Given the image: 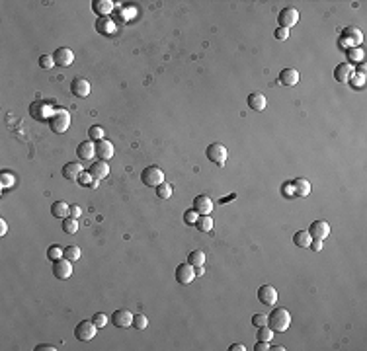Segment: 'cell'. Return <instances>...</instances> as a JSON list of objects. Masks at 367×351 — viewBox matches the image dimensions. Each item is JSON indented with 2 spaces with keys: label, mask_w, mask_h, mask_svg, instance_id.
Here are the masks:
<instances>
[{
  "label": "cell",
  "mask_w": 367,
  "mask_h": 351,
  "mask_svg": "<svg viewBox=\"0 0 367 351\" xmlns=\"http://www.w3.org/2000/svg\"><path fill=\"white\" fill-rule=\"evenodd\" d=\"M92 10L100 18H107V14L113 10V2H111V0H94V2H92Z\"/></svg>",
  "instance_id": "603a6c76"
},
{
  "label": "cell",
  "mask_w": 367,
  "mask_h": 351,
  "mask_svg": "<svg viewBox=\"0 0 367 351\" xmlns=\"http://www.w3.org/2000/svg\"><path fill=\"white\" fill-rule=\"evenodd\" d=\"M195 277V267L190 263H180L176 267V281L178 285H190Z\"/></svg>",
  "instance_id": "30bf717a"
},
{
  "label": "cell",
  "mask_w": 367,
  "mask_h": 351,
  "mask_svg": "<svg viewBox=\"0 0 367 351\" xmlns=\"http://www.w3.org/2000/svg\"><path fill=\"white\" fill-rule=\"evenodd\" d=\"M258 300L266 306H274L278 302V289L274 285H262L258 289Z\"/></svg>",
  "instance_id": "7c38bea8"
},
{
  "label": "cell",
  "mask_w": 367,
  "mask_h": 351,
  "mask_svg": "<svg viewBox=\"0 0 367 351\" xmlns=\"http://www.w3.org/2000/svg\"><path fill=\"white\" fill-rule=\"evenodd\" d=\"M88 135H90V140H102L104 139V129L100 125H94L88 129Z\"/></svg>",
  "instance_id": "f35d334b"
},
{
  "label": "cell",
  "mask_w": 367,
  "mask_h": 351,
  "mask_svg": "<svg viewBox=\"0 0 367 351\" xmlns=\"http://www.w3.org/2000/svg\"><path fill=\"white\" fill-rule=\"evenodd\" d=\"M291 186H293V193L299 195V197H307V195L311 193V184H309V180H305V178H295V180L291 182Z\"/></svg>",
  "instance_id": "484cf974"
},
{
  "label": "cell",
  "mask_w": 367,
  "mask_h": 351,
  "mask_svg": "<svg viewBox=\"0 0 367 351\" xmlns=\"http://www.w3.org/2000/svg\"><path fill=\"white\" fill-rule=\"evenodd\" d=\"M155 190H157V195H158L160 199H168V197L172 195V186H170V184H166V182H162V184H160V186H157Z\"/></svg>",
  "instance_id": "e575fe53"
},
{
  "label": "cell",
  "mask_w": 367,
  "mask_h": 351,
  "mask_svg": "<svg viewBox=\"0 0 367 351\" xmlns=\"http://www.w3.org/2000/svg\"><path fill=\"white\" fill-rule=\"evenodd\" d=\"M39 67H43V69H53V67H55L53 55H41V57H39Z\"/></svg>",
  "instance_id": "60d3db41"
},
{
  "label": "cell",
  "mask_w": 367,
  "mask_h": 351,
  "mask_svg": "<svg viewBox=\"0 0 367 351\" xmlns=\"http://www.w3.org/2000/svg\"><path fill=\"white\" fill-rule=\"evenodd\" d=\"M51 213L55 219H67V217H70V205H67L65 201H57V203H53Z\"/></svg>",
  "instance_id": "4316f807"
},
{
  "label": "cell",
  "mask_w": 367,
  "mask_h": 351,
  "mask_svg": "<svg viewBox=\"0 0 367 351\" xmlns=\"http://www.w3.org/2000/svg\"><path fill=\"white\" fill-rule=\"evenodd\" d=\"M309 248H311L313 252H320V250H322V240H313Z\"/></svg>",
  "instance_id": "7dc6e473"
},
{
  "label": "cell",
  "mask_w": 367,
  "mask_h": 351,
  "mask_svg": "<svg viewBox=\"0 0 367 351\" xmlns=\"http://www.w3.org/2000/svg\"><path fill=\"white\" fill-rule=\"evenodd\" d=\"M188 263L193 265V267L203 265V263H205V254H203L201 250H193V252L188 256Z\"/></svg>",
  "instance_id": "4dcf8cb0"
},
{
  "label": "cell",
  "mask_w": 367,
  "mask_h": 351,
  "mask_svg": "<svg viewBox=\"0 0 367 351\" xmlns=\"http://www.w3.org/2000/svg\"><path fill=\"white\" fill-rule=\"evenodd\" d=\"M80 174H82V166H80V162H67V164L63 166V176H65L67 180H70V182L78 180V178H80Z\"/></svg>",
  "instance_id": "d6986e66"
},
{
  "label": "cell",
  "mask_w": 367,
  "mask_h": 351,
  "mask_svg": "<svg viewBox=\"0 0 367 351\" xmlns=\"http://www.w3.org/2000/svg\"><path fill=\"white\" fill-rule=\"evenodd\" d=\"M70 90L76 98H88L90 96V82L86 78H74L70 84Z\"/></svg>",
  "instance_id": "ac0fdd59"
},
{
  "label": "cell",
  "mask_w": 367,
  "mask_h": 351,
  "mask_svg": "<svg viewBox=\"0 0 367 351\" xmlns=\"http://www.w3.org/2000/svg\"><path fill=\"white\" fill-rule=\"evenodd\" d=\"M213 209H215V205H213L211 197H207V195H197V197L193 199V211H195L197 215H209Z\"/></svg>",
  "instance_id": "2e32d148"
},
{
  "label": "cell",
  "mask_w": 367,
  "mask_h": 351,
  "mask_svg": "<svg viewBox=\"0 0 367 351\" xmlns=\"http://www.w3.org/2000/svg\"><path fill=\"white\" fill-rule=\"evenodd\" d=\"M76 182H80V184H82V186H86V188H96V186H98V180H94V178H92L90 172H88V174H84V172H82V174H80V178H78Z\"/></svg>",
  "instance_id": "8d00e7d4"
},
{
  "label": "cell",
  "mask_w": 367,
  "mask_h": 351,
  "mask_svg": "<svg viewBox=\"0 0 367 351\" xmlns=\"http://www.w3.org/2000/svg\"><path fill=\"white\" fill-rule=\"evenodd\" d=\"M289 326H291V314H289V310L283 308V306L274 308V312L268 316V328H270L274 333H276V332H278V333L287 332Z\"/></svg>",
  "instance_id": "6da1fadb"
},
{
  "label": "cell",
  "mask_w": 367,
  "mask_h": 351,
  "mask_svg": "<svg viewBox=\"0 0 367 351\" xmlns=\"http://www.w3.org/2000/svg\"><path fill=\"white\" fill-rule=\"evenodd\" d=\"M203 273H205V269H203V265H199V267H195V275H199V277H201Z\"/></svg>",
  "instance_id": "816d5d0a"
},
{
  "label": "cell",
  "mask_w": 367,
  "mask_h": 351,
  "mask_svg": "<svg viewBox=\"0 0 367 351\" xmlns=\"http://www.w3.org/2000/svg\"><path fill=\"white\" fill-rule=\"evenodd\" d=\"M361 39H363L361 32L357 28H353V26H350V28H346L342 32V43L344 45H348V43H361Z\"/></svg>",
  "instance_id": "cb8c5ba5"
},
{
  "label": "cell",
  "mask_w": 367,
  "mask_h": 351,
  "mask_svg": "<svg viewBox=\"0 0 367 351\" xmlns=\"http://www.w3.org/2000/svg\"><path fill=\"white\" fill-rule=\"evenodd\" d=\"M268 349H272V347L268 345V341H258L256 347H254V351H268Z\"/></svg>",
  "instance_id": "c3c4849f"
},
{
  "label": "cell",
  "mask_w": 367,
  "mask_h": 351,
  "mask_svg": "<svg viewBox=\"0 0 367 351\" xmlns=\"http://www.w3.org/2000/svg\"><path fill=\"white\" fill-rule=\"evenodd\" d=\"M49 129L55 133V135H63V133H67L69 131V127H70V113L65 109V107H59V109H55L53 113H51V117H49Z\"/></svg>",
  "instance_id": "7a4b0ae2"
},
{
  "label": "cell",
  "mask_w": 367,
  "mask_h": 351,
  "mask_svg": "<svg viewBox=\"0 0 367 351\" xmlns=\"http://www.w3.org/2000/svg\"><path fill=\"white\" fill-rule=\"evenodd\" d=\"M92 322L96 324V328L100 330V328H104L105 324H107V316L104 314V312H96L94 316H92Z\"/></svg>",
  "instance_id": "ab89813d"
},
{
  "label": "cell",
  "mask_w": 367,
  "mask_h": 351,
  "mask_svg": "<svg viewBox=\"0 0 367 351\" xmlns=\"http://www.w3.org/2000/svg\"><path fill=\"white\" fill-rule=\"evenodd\" d=\"M61 227H63V232H67V234H76V230H78V221H76L74 217H67V219H63Z\"/></svg>",
  "instance_id": "f546056e"
},
{
  "label": "cell",
  "mask_w": 367,
  "mask_h": 351,
  "mask_svg": "<svg viewBox=\"0 0 367 351\" xmlns=\"http://www.w3.org/2000/svg\"><path fill=\"white\" fill-rule=\"evenodd\" d=\"M274 37L280 39V41H285V39L289 37V30H285V28H278V30L274 32Z\"/></svg>",
  "instance_id": "ee69618b"
},
{
  "label": "cell",
  "mask_w": 367,
  "mask_h": 351,
  "mask_svg": "<svg viewBox=\"0 0 367 351\" xmlns=\"http://www.w3.org/2000/svg\"><path fill=\"white\" fill-rule=\"evenodd\" d=\"M205 154H207V160H211L213 164H217V166H225L227 156H228V150H227L225 144H221V142H213V144L207 146Z\"/></svg>",
  "instance_id": "5b68a950"
},
{
  "label": "cell",
  "mask_w": 367,
  "mask_h": 351,
  "mask_svg": "<svg viewBox=\"0 0 367 351\" xmlns=\"http://www.w3.org/2000/svg\"><path fill=\"white\" fill-rule=\"evenodd\" d=\"M147 326H149V320H147L145 314H133V328L137 332H143Z\"/></svg>",
  "instance_id": "836d02e7"
},
{
  "label": "cell",
  "mask_w": 367,
  "mask_h": 351,
  "mask_svg": "<svg viewBox=\"0 0 367 351\" xmlns=\"http://www.w3.org/2000/svg\"><path fill=\"white\" fill-rule=\"evenodd\" d=\"M197 219H199V215H197L193 209H190V211L184 213V223H186V225H193V227H195Z\"/></svg>",
  "instance_id": "b9f144b4"
},
{
  "label": "cell",
  "mask_w": 367,
  "mask_h": 351,
  "mask_svg": "<svg viewBox=\"0 0 367 351\" xmlns=\"http://www.w3.org/2000/svg\"><path fill=\"white\" fill-rule=\"evenodd\" d=\"M258 341H270L272 337H274V332L268 328V326H262V328H258Z\"/></svg>",
  "instance_id": "74e56055"
},
{
  "label": "cell",
  "mask_w": 367,
  "mask_h": 351,
  "mask_svg": "<svg viewBox=\"0 0 367 351\" xmlns=\"http://www.w3.org/2000/svg\"><path fill=\"white\" fill-rule=\"evenodd\" d=\"M82 215V209L78 207V205H70V217H74V219H78Z\"/></svg>",
  "instance_id": "bcb514c9"
},
{
  "label": "cell",
  "mask_w": 367,
  "mask_h": 351,
  "mask_svg": "<svg viewBox=\"0 0 367 351\" xmlns=\"http://www.w3.org/2000/svg\"><path fill=\"white\" fill-rule=\"evenodd\" d=\"M65 258L70 260V262L80 260V248H78V246H67V248H65Z\"/></svg>",
  "instance_id": "d590c367"
},
{
  "label": "cell",
  "mask_w": 367,
  "mask_h": 351,
  "mask_svg": "<svg viewBox=\"0 0 367 351\" xmlns=\"http://www.w3.org/2000/svg\"><path fill=\"white\" fill-rule=\"evenodd\" d=\"M297 22H299V10H297V8L287 6V8H283V10L278 14V24H280V28L289 30V28H293Z\"/></svg>",
  "instance_id": "52a82bcc"
},
{
  "label": "cell",
  "mask_w": 367,
  "mask_h": 351,
  "mask_svg": "<svg viewBox=\"0 0 367 351\" xmlns=\"http://www.w3.org/2000/svg\"><path fill=\"white\" fill-rule=\"evenodd\" d=\"M311 242H313V238H311V234H309L307 230H297V232L293 234V244H295L297 248H309Z\"/></svg>",
  "instance_id": "83f0119b"
},
{
  "label": "cell",
  "mask_w": 367,
  "mask_h": 351,
  "mask_svg": "<svg viewBox=\"0 0 367 351\" xmlns=\"http://www.w3.org/2000/svg\"><path fill=\"white\" fill-rule=\"evenodd\" d=\"M55 109H53V105H51V102H45V100H35V102H32V105H30V115L35 119V121H49V117H51V113H53Z\"/></svg>",
  "instance_id": "3957f363"
},
{
  "label": "cell",
  "mask_w": 367,
  "mask_h": 351,
  "mask_svg": "<svg viewBox=\"0 0 367 351\" xmlns=\"http://www.w3.org/2000/svg\"><path fill=\"white\" fill-rule=\"evenodd\" d=\"M228 349H230V351H244V349H246V347H244L242 343H232V345H230Z\"/></svg>",
  "instance_id": "f907efd6"
},
{
  "label": "cell",
  "mask_w": 367,
  "mask_h": 351,
  "mask_svg": "<svg viewBox=\"0 0 367 351\" xmlns=\"http://www.w3.org/2000/svg\"><path fill=\"white\" fill-rule=\"evenodd\" d=\"M90 176L94 180H104V178H107L109 176V166H107V162L105 160H96V162H92L90 164Z\"/></svg>",
  "instance_id": "9a60e30c"
},
{
  "label": "cell",
  "mask_w": 367,
  "mask_h": 351,
  "mask_svg": "<svg viewBox=\"0 0 367 351\" xmlns=\"http://www.w3.org/2000/svg\"><path fill=\"white\" fill-rule=\"evenodd\" d=\"M96 32L100 35H113L115 34V22L109 18H98L96 20Z\"/></svg>",
  "instance_id": "7402d4cb"
},
{
  "label": "cell",
  "mask_w": 367,
  "mask_h": 351,
  "mask_svg": "<svg viewBox=\"0 0 367 351\" xmlns=\"http://www.w3.org/2000/svg\"><path fill=\"white\" fill-rule=\"evenodd\" d=\"M53 275L57 279H61V281L69 279L72 275V262L67 260V258H61V260L53 262Z\"/></svg>",
  "instance_id": "9c48e42d"
},
{
  "label": "cell",
  "mask_w": 367,
  "mask_h": 351,
  "mask_svg": "<svg viewBox=\"0 0 367 351\" xmlns=\"http://www.w3.org/2000/svg\"><path fill=\"white\" fill-rule=\"evenodd\" d=\"M53 59H55V65H57V67L67 69V67H70V65L74 63V53H72L69 47H59V49L53 53Z\"/></svg>",
  "instance_id": "4fadbf2b"
},
{
  "label": "cell",
  "mask_w": 367,
  "mask_h": 351,
  "mask_svg": "<svg viewBox=\"0 0 367 351\" xmlns=\"http://www.w3.org/2000/svg\"><path fill=\"white\" fill-rule=\"evenodd\" d=\"M47 258H49L51 262H57V260L65 258V248H61L59 244H53V246H49V248H47Z\"/></svg>",
  "instance_id": "1f68e13d"
},
{
  "label": "cell",
  "mask_w": 367,
  "mask_h": 351,
  "mask_svg": "<svg viewBox=\"0 0 367 351\" xmlns=\"http://www.w3.org/2000/svg\"><path fill=\"white\" fill-rule=\"evenodd\" d=\"M299 82V72L295 69H283L280 72V84L283 86H295Z\"/></svg>",
  "instance_id": "d4e9b609"
},
{
  "label": "cell",
  "mask_w": 367,
  "mask_h": 351,
  "mask_svg": "<svg viewBox=\"0 0 367 351\" xmlns=\"http://www.w3.org/2000/svg\"><path fill=\"white\" fill-rule=\"evenodd\" d=\"M76 156L78 160H92L96 156V144L92 140H84V142H78L76 146Z\"/></svg>",
  "instance_id": "e0dca14e"
},
{
  "label": "cell",
  "mask_w": 367,
  "mask_h": 351,
  "mask_svg": "<svg viewBox=\"0 0 367 351\" xmlns=\"http://www.w3.org/2000/svg\"><path fill=\"white\" fill-rule=\"evenodd\" d=\"M351 72H353V67H351V65H348V63H340V65L334 69V80L346 84V82L350 80Z\"/></svg>",
  "instance_id": "ffe728a7"
},
{
  "label": "cell",
  "mask_w": 367,
  "mask_h": 351,
  "mask_svg": "<svg viewBox=\"0 0 367 351\" xmlns=\"http://www.w3.org/2000/svg\"><path fill=\"white\" fill-rule=\"evenodd\" d=\"M141 182L147 188H157V186H160L164 182V172L158 166H147L141 172Z\"/></svg>",
  "instance_id": "277c9868"
},
{
  "label": "cell",
  "mask_w": 367,
  "mask_h": 351,
  "mask_svg": "<svg viewBox=\"0 0 367 351\" xmlns=\"http://www.w3.org/2000/svg\"><path fill=\"white\" fill-rule=\"evenodd\" d=\"M12 186H14V174L12 172H2V174H0V188L8 190Z\"/></svg>",
  "instance_id": "d6a6232c"
},
{
  "label": "cell",
  "mask_w": 367,
  "mask_h": 351,
  "mask_svg": "<svg viewBox=\"0 0 367 351\" xmlns=\"http://www.w3.org/2000/svg\"><path fill=\"white\" fill-rule=\"evenodd\" d=\"M248 107L252 109V111H264L266 109V96L262 94V92H252L250 96H248Z\"/></svg>",
  "instance_id": "44dd1931"
},
{
  "label": "cell",
  "mask_w": 367,
  "mask_h": 351,
  "mask_svg": "<svg viewBox=\"0 0 367 351\" xmlns=\"http://www.w3.org/2000/svg\"><path fill=\"white\" fill-rule=\"evenodd\" d=\"M195 227H197V230H199V232H211V230H213V227H215V221H213L209 215H199V219H197Z\"/></svg>",
  "instance_id": "f1b7e54d"
},
{
  "label": "cell",
  "mask_w": 367,
  "mask_h": 351,
  "mask_svg": "<svg viewBox=\"0 0 367 351\" xmlns=\"http://www.w3.org/2000/svg\"><path fill=\"white\" fill-rule=\"evenodd\" d=\"M307 232L311 234L313 240H324V238H328V234H330V225H328L326 221H315V223L309 227Z\"/></svg>",
  "instance_id": "8fae6325"
},
{
  "label": "cell",
  "mask_w": 367,
  "mask_h": 351,
  "mask_svg": "<svg viewBox=\"0 0 367 351\" xmlns=\"http://www.w3.org/2000/svg\"><path fill=\"white\" fill-rule=\"evenodd\" d=\"M111 322L115 328H131L133 326V312L127 308H119L111 314Z\"/></svg>",
  "instance_id": "ba28073f"
},
{
  "label": "cell",
  "mask_w": 367,
  "mask_h": 351,
  "mask_svg": "<svg viewBox=\"0 0 367 351\" xmlns=\"http://www.w3.org/2000/svg\"><path fill=\"white\" fill-rule=\"evenodd\" d=\"M8 232V223L4 219H0V236H6Z\"/></svg>",
  "instance_id": "681fc988"
},
{
  "label": "cell",
  "mask_w": 367,
  "mask_h": 351,
  "mask_svg": "<svg viewBox=\"0 0 367 351\" xmlns=\"http://www.w3.org/2000/svg\"><path fill=\"white\" fill-rule=\"evenodd\" d=\"M252 324H254L256 328L268 326V316H266V314H254V316H252Z\"/></svg>",
  "instance_id": "7bdbcfd3"
},
{
  "label": "cell",
  "mask_w": 367,
  "mask_h": 351,
  "mask_svg": "<svg viewBox=\"0 0 367 351\" xmlns=\"http://www.w3.org/2000/svg\"><path fill=\"white\" fill-rule=\"evenodd\" d=\"M35 351H57V347L53 343H39L35 347Z\"/></svg>",
  "instance_id": "f6af8a7d"
},
{
  "label": "cell",
  "mask_w": 367,
  "mask_h": 351,
  "mask_svg": "<svg viewBox=\"0 0 367 351\" xmlns=\"http://www.w3.org/2000/svg\"><path fill=\"white\" fill-rule=\"evenodd\" d=\"M113 154H115V148H113V144L107 140V139H102V140H96V156L100 158V160H111L113 158Z\"/></svg>",
  "instance_id": "5bb4252c"
},
{
  "label": "cell",
  "mask_w": 367,
  "mask_h": 351,
  "mask_svg": "<svg viewBox=\"0 0 367 351\" xmlns=\"http://www.w3.org/2000/svg\"><path fill=\"white\" fill-rule=\"evenodd\" d=\"M96 332H98V328H96V324L92 320H82L74 328V337L78 341H90V339H94Z\"/></svg>",
  "instance_id": "8992f818"
}]
</instances>
